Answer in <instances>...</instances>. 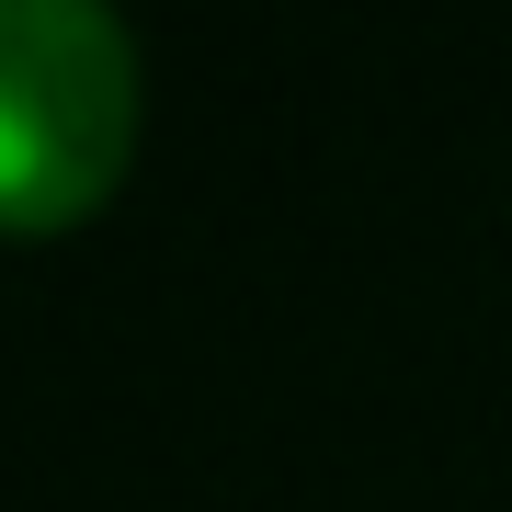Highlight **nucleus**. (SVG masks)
<instances>
[{"label": "nucleus", "mask_w": 512, "mask_h": 512, "mask_svg": "<svg viewBox=\"0 0 512 512\" xmlns=\"http://www.w3.org/2000/svg\"><path fill=\"white\" fill-rule=\"evenodd\" d=\"M137 35L103 0H0V228L46 239L126 183Z\"/></svg>", "instance_id": "f257e3e1"}]
</instances>
